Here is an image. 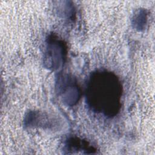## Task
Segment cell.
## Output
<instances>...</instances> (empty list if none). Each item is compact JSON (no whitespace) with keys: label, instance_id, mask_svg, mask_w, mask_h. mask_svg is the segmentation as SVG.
<instances>
[{"label":"cell","instance_id":"obj_1","mask_svg":"<svg viewBox=\"0 0 155 155\" xmlns=\"http://www.w3.org/2000/svg\"><path fill=\"white\" fill-rule=\"evenodd\" d=\"M91 80L90 97L93 107L104 113L116 111L120 96V87L115 77L102 73Z\"/></svg>","mask_w":155,"mask_h":155}]
</instances>
